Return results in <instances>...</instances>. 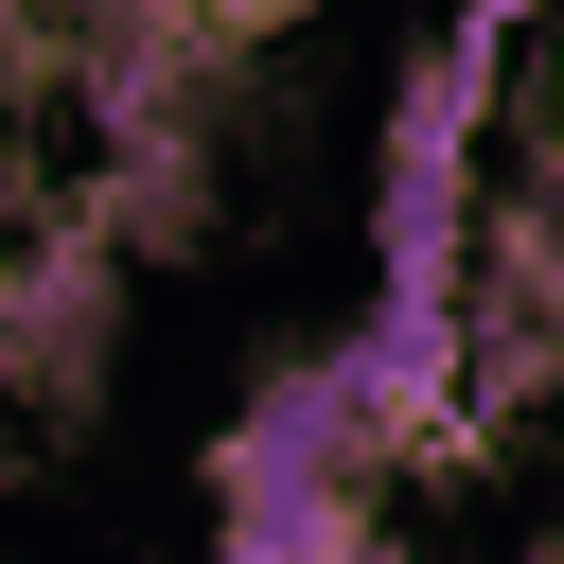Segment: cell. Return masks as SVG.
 I'll return each instance as SVG.
<instances>
[{"label": "cell", "mask_w": 564, "mask_h": 564, "mask_svg": "<svg viewBox=\"0 0 564 564\" xmlns=\"http://www.w3.org/2000/svg\"><path fill=\"white\" fill-rule=\"evenodd\" d=\"M388 529V441L335 352H282L212 441V564H352Z\"/></svg>", "instance_id": "1"}, {"label": "cell", "mask_w": 564, "mask_h": 564, "mask_svg": "<svg viewBox=\"0 0 564 564\" xmlns=\"http://www.w3.org/2000/svg\"><path fill=\"white\" fill-rule=\"evenodd\" d=\"M123 247L53 194L35 229H0V405H35V441H70L88 405H106V370H123Z\"/></svg>", "instance_id": "2"}, {"label": "cell", "mask_w": 564, "mask_h": 564, "mask_svg": "<svg viewBox=\"0 0 564 564\" xmlns=\"http://www.w3.org/2000/svg\"><path fill=\"white\" fill-rule=\"evenodd\" d=\"M529 388H564V141L494 194V229H476V423L494 405H529Z\"/></svg>", "instance_id": "3"}, {"label": "cell", "mask_w": 564, "mask_h": 564, "mask_svg": "<svg viewBox=\"0 0 564 564\" xmlns=\"http://www.w3.org/2000/svg\"><path fill=\"white\" fill-rule=\"evenodd\" d=\"M212 18H229V35H247V53H264V35H300V18H317V0H212Z\"/></svg>", "instance_id": "4"}, {"label": "cell", "mask_w": 564, "mask_h": 564, "mask_svg": "<svg viewBox=\"0 0 564 564\" xmlns=\"http://www.w3.org/2000/svg\"><path fill=\"white\" fill-rule=\"evenodd\" d=\"M546 18H564V0H546Z\"/></svg>", "instance_id": "5"}]
</instances>
